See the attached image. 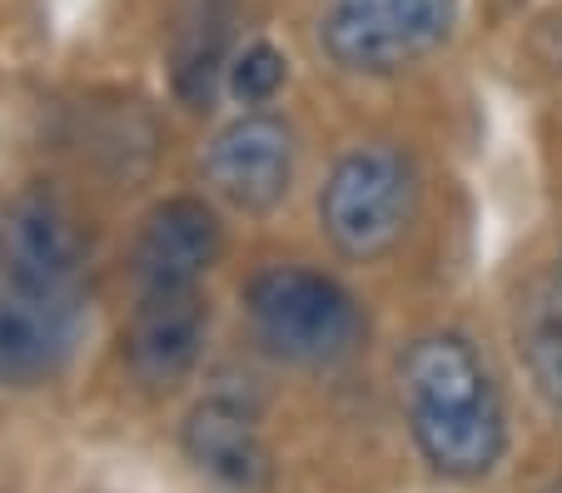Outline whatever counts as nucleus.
<instances>
[{"instance_id": "1", "label": "nucleus", "mask_w": 562, "mask_h": 493, "mask_svg": "<svg viewBox=\"0 0 562 493\" xmlns=\"http://www.w3.org/2000/svg\"><path fill=\"white\" fill-rule=\"evenodd\" d=\"M414 444L443 479H483L508 449V414L463 334H424L398 365Z\"/></svg>"}, {"instance_id": "2", "label": "nucleus", "mask_w": 562, "mask_h": 493, "mask_svg": "<svg viewBox=\"0 0 562 493\" xmlns=\"http://www.w3.org/2000/svg\"><path fill=\"white\" fill-rule=\"evenodd\" d=\"M245 314L255 339L299 369L339 365L363 339V310L339 279L304 265H274L249 279Z\"/></svg>"}, {"instance_id": "3", "label": "nucleus", "mask_w": 562, "mask_h": 493, "mask_svg": "<svg viewBox=\"0 0 562 493\" xmlns=\"http://www.w3.org/2000/svg\"><path fill=\"white\" fill-rule=\"evenodd\" d=\"M418 204L414 165L393 145H359L349 150L324 180L318 194V220L339 255L379 259L404 239Z\"/></svg>"}, {"instance_id": "4", "label": "nucleus", "mask_w": 562, "mask_h": 493, "mask_svg": "<svg viewBox=\"0 0 562 493\" xmlns=\"http://www.w3.org/2000/svg\"><path fill=\"white\" fill-rule=\"evenodd\" d=\"M458 21V0H329L324 51L353 76H393L434 55Z\"/></svg>"}, {"instance_id": "5", "label": "nucleus", "mask_w": 562, "mask_h": 493, "mask_svg": "<svg viewBox=\"0 0 562 493\" xmlns=\"http://www.w3.org/2000/svg\"><path fill=\"white\" fill-rule=\"evenodd\" d=\"M86 269V245L70 210L45 190H25L0 204V274L15 290L45 294V300H75Z\"/></svg>"}, {"instance_id": "6", "label": "nucleus", "mask_w": 562, "mask_h": 493, "mask_svg": "<svg viewBox=\"0 0 562 493\" xmlns=\"http://www.w3.org/2000/svg\"><path fill=\"white\" fill-rule=\"evenodd\" d=\"M204 180L224 204L265 215L294 180V130L274 115H239L204 150Z\"/></svg>"}, {"instance_id": "7", "label": "nucleus", "mask_w": 562, "mask_h": 493, "mask_svg": "<svg viewBox=\"0 0 562 493\" xmlns=\"http://www.w3.org/2000/svg\"><path fill=\"white\" fill-rule=\"evenodd\" d=\"M224 249V229L204 200H165L145 215L130 249V269H135L139 294L155 290H200V279L214 269Z\"/></svg>"}, {"instance_id": "8", "label": "nucleus", "mask_w": 562, "mask_h": 493, "mask_svg": "<svg viewBox=\"0 0 562 493\" xmlns=\"http://www.w3.org/2000/svg\"><path fill=\"white\" fill-rule=\"evenodd\" d=\"M210 304L200 290H155L139 294L125 324V365L145 389H175L204 355Z\"/></svg>"}, {"instance_id": "9", "label": "nucleus", "mask_w": 562, "mask_h": 493, "mask_svg": "<svg viewBox=\"0 0 562 493\" xmlns=\"http://www.w3.org/2000/svg\"><path fill=\"white\" fill-rule=\"evenodd\" d=\"M184 459L224 493H259L269 483V444L255 414L234 399L214 394L184 414Z\"/></svg>"}, {"instance_id": "10", "label": "nucleus", "mask_w": 562, "mask_h": 493, "mask_svg": "<svg viewBox=\"0 0 562 493\" xmlns=\"http://www.w3.org/2000/svg\"><path fill=\"white\" fill-rule=\"evenodd\" d=\"M70 310L75 304L45 300L15 284L0 290V389H25L60 369L75 334Z\"/></svg>"}, {"instance_id": "11", "label": "nucleus", "mask_w": 562, "mask_h": 493, "mask_svg": "<svg viewBox=\"0 0 562 493\" xmlns=\"http://www.w3.org/2000/svg\"><path fill=\"white\" fill-rule=\"evenodd\" d=\"M229 45V5L224 0H194V11L180 21L175 35V90L190 105H204L214 96V76Z\"/></svg>"}, {"instance_id": "12", "label": "nucleus", "mask_w": 562, "mask_h": 493, "mask_svg": "<svg viewBox=\"0 0 562 493\" xmlns=\"http://www.w3.org/2000/svg\"><path fill=\"white\" fill-rule=\"evenodd\" d=\"M518 339L522 365H528L538 394L552 408H562V269L528 294V304L518 314Z\"/></svg>"}, {"instance_id": "13", "label": "nucleus", "mask_w": 562, "mask_h": 493, "mask_svg": "<svg viewBox=\"0 0 562 493\" xmlns=\"http://www.w3.org/2000/svg\"><path fill=\"white\" fill-rule=\"evenodd\" d=\"M284 76H289L284 55H279L274 45L255 41V45H245V51L229 60V96L239 100V105H265V100L279 96Z\"/></svg>"}]
</instances>
